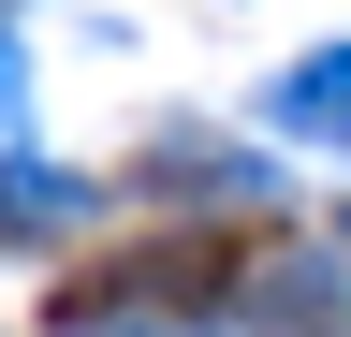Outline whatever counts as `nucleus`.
<instances>
[{
    "mask_svg": "<svg viewBox=\"0 0 351 337\" xmlns=\"http://www.w3.org/2000/svg\"><path fill=\"white\" fill-rule=\"evenodd\" d=\"M278 117H293V132H322V147H351V45H337V59H307L293 89H278Z\"/></svg>",
    "mask_w": 351,
    "mask_h": 337,
    "instance_id": "nucleus-1",
    "label": "nucleus"
},
{
    "mask_svg": "<svg viewBox=\"0 0 351 337\" xmlns=\"http://www.w3.org/2000/svg\"><path fill=\"white\" fill-rule=\"evenodd\" d=\"M0 89H15V73H0Z\"/></svg>",
    "mask_w": 351,
    "mask_h": 337,
    "instance_id": "nucleus-2",
    "label": "nucleus"
}]
</instances>
